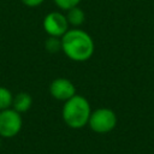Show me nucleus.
I'll return each mask as SVG.
<instances>
[{
  "label": "nucleus",
  "mask_w": 154,
  "mask_h": 154,
  "mask_svg": "<svg viewBox=\"0 0 154 154\" xmlns=\"http://www.w3.org/2000/svg\"><path fill=\"white\" fill-rule=\"evenodd\" d=\"M61 52L72 61L83 63L89 60L95 51L93 37L81 28L69 29L61 37Z\"/></svg>",
  "instance_id": "f257e3e1"
},
{
  "label": "nucleus",
  "mask_w": 154,
  "mask_h": 154,
  "mask_svg": "<svg viewBox=\"0 0 154 154\" xmlns=\"http://www.w3.org/2000/svg\"><path fill=\"white\" fill-rule=\"evenodd\" d=\"M91 107L87 97L76 94L69 100L64 101L61 108L63 122L71 129H82L88 125Z\"/></svg>",
  "instance_id": "f03ea898"
},
{
  "label": "nucleus",
  "mask_w": 154,
  "mask_h": 154,
  "mask_svg": "<svg viewBox=\"0 0 154 154\" xmlns=\"http://www.w3.org/2000/svg\"><path fill=\"white\" fill-rule=\"evenodd\" d=\"M88 125L96 134H107L116 128L117 116L111 108L100 107L91 111Z\"/></svg>",
  "instance_id": "7ed1b4c3"
},
{
  "label": "nucleus",
  "mask_w": 154,
  "mask_h": 154,
  "mask_svg": "<svg viewBox=\"0 0 154 154\" xmlns=\"http://www.w3.org/2000/svg\"><path fill=\"white\" fill-rule=\"evenodd\" d=\"M23 126V118L19 112L12 107L0 111V136L12 138L17 136Z\"/></svg>",
  "instance_id": "20e7f679"
},
{
  "label": "nucleus",
  "mask_w": 154,
  "mask_h": 154,
  "mask_svg": "<svg viewBox=\"0 0 154 154\" xmlns=\"http://www.w3.org/2000/svg\"><path fill=\"white\" fill-rule=\"evenodd\" d=\"M42 26L48 36L61 37L69 30V23L66 16L59 11H52L43 17Z\"/></svg>",
  "instance_id": "39448f33"
},
{
  "label": "nucleus",
  "mask_w": 154,
  "mask_h": 154,
  "mask_svg": "<svg viewBox=\"0 0 154 154\" xmlns=\"http://www.w3.org/2000/svg\"><path fill=\"white\" fill-rule=\"evenodd\" d=\"M48 91L51 96L58 101H66L73 95H76V87L69 78L65 77H58L54 78L48 87Z\"/></svg>",
  "instance_id": "423d86ee"
},
{
  "label": "nucleus",
  "mask_w": 154,
  "mask_h": 154,
  "mask_svg": "<svg viewBox=\"0 0 154 154\" xmlns=\"http://www.w3.org/2000/svg\"><path fill=\"white\" fill-rule=\"evenodd\" d=\"M32 106V97L29 93L25 91H19L16 95H13V101H12V108L19 112L20 114L28 112Z\"/></svg>",
  "instance_id": "0eeeda50"
},
{
  "label": "nucleus",
  "mask_w": 154,
  "mask_h": 154,
  "mask_svg": "<svg viewBox=\"0 0 154 154\" xmlns=\"http://www.w3.org/2000/svg\"><path fill=\"white\" fill-rule=\"evenodd\" d=\"M65 16H66L69 25H71L72 28H81L83 23L85 22V13L79 6L67 10Z\"/></svg>",
  "instance_id": "6e6552de"
},
{
  "label": "nucleus",
  "mask_w": 154,
  "mask_h": 154,
  "mask_svg": "<svg viewBox=\"0 0 154 154\" xmlns=\"http://www.w3.org/2000/svg\"><path fill=\"white\" fill-rule=\"evenodd\" d=\"M12 101H13L12 91L6 87L0 85V111L10 108L12 106Z\"/></svg>",
  "instance_id": "1a4fd4ad"
},
{
  "label": "nucleus",
  "mask_w": 154,
  "mask_h": 154,
  "mask_svg": "<svg viewBox=\"0 0 154 154\" xmlns=\"http://www.w3.org/2000/svg\"><path fill=\"white\" fill-rule=\"evenodd\" d=\"M45 49L51 53H58L59 51H61V41L60 37H54V36H48L47 40L45 41Z\"/></svg>",
  "instance_id": "9d476101"
},
{
  "label": "nucleus",
  "mask_w": 154,
  "mask_h": 154,
  "mask_svg": "<svg viewBox=\"0 0 154 154\" xmlns=\"http://www.w3.org/2000/svg\"><path fill=\"white\" fill-rule=\"evenodd\" d=\"M81 1H82V0H53L54 5H55L58 8L63 10V11H67V10H70V8H72V7L78 6Z\"/></svg>",
  "instance_id": "9b49d317"
},
{
  "label": "nucleus",
  "mask_w": 154,
  "mask_h": 154,
  "mask_svg": "<svg viewBox=\"0 0 154 154\" xmlns=\"http://www.w3.org/2000/svg\"><path fill=\"white\" fill-rule=\"evenodd\" d=\"M20 1L23 5H25L26 7H31V8L38 7L45 2V0H20Z\"/></svg>",
  "instance_id": "f8f14e48"
},
{
  "label": "nucleus",
  "mask_w": 154,
  "mask_h": 154,
  "mask_svg": "<svg viewBox=\"0 0 154 154\" xmlns=\"http://www.w3.org/2000/svg\"><path fill=\"white\" fill-rule=\"evenodd\" d=\"M1 140H2V137L0 136V148H1V144H2V141H1Z\"/></svg>",
  "instance_id": "ddd939ff"
}]
</instances>
